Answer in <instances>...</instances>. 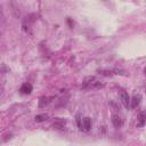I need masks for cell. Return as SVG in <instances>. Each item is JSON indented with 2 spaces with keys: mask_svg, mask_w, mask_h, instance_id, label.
<instances>
[{
  "mask_svg": "<svg viewBox=\"0 0 146 146\" xmlns=\"http://www.w3.org/2000/svg\"><path fill=\"white\" fill-rule=\"evenodd\" d=\"M100 87H104L103 83H100L99 81L96 80L95 76H88L84 79L83 81V88H100Z\"/></svg>",
  "mask_w": 146,
  "mask_h": 146,
  "instance_id": "1",
  "label": "cell"
},
{
  "mask_svg": "<svg viewBox=\"0 0 146 146\" xmlns=\"http://www.w3.org/2000/svg\"><path fill=\"white\" fill-rule=\"evenodd\" d=\"M76 122H78V125L79 128L82 130V131H89L91 129V119L90 117H83V119H80L78 116L76 119Z\"/></svg>",
  "mask_w": 146,
  "mask_h": 146,
  "instance_id": "2",
  "label": "cell"
},
{
  "mask_svg": "<svg viewBox=\"0 0 146 146\" xmlns=\"http://www.w3.org/2000/svg\"><path fill=\"white\" fill-rule=\"evenodd\" d=\"M119 95H120V99H121L122 104H123L125 107H128V106H129V104H130V98H129L128 94H127V92H125L123 89H120Z\"/></svg>",
  "mask_w": 146,
  "mask_h": 146,
  "instance_id": "3",
  "label": "cell"
},
{
  "mask_svg": "<svg viewBox=\"0 0 146 146\" xmlns=\"http://www.w3.org/2000/svg\"><path fill=\"white\" fill-rule=\"evenodd\" d=\"M112 123L115 128H121L122 124H123V120L117 114H112Z\"/></svg>",
  "mask_w": 146,
  "mask_h": 146,
  "instance_id": "4",
  "label": "cell"
},
{
  "mask_svg": "<svg viewBox=\"0 0 146 146\" xmlns=\"http://www.w3.org/2000/svg\"><path fill=\"white\" fill-rule=\"evenodd\" d=\"M32 89H33L32 84L29 83V82H25V83H23V84L21 86L19 91H21L22 94H24V95H27V94H31V92H32Z\"/></svg>",
  "mask_w": 146,
  "mask_h": 146,
  "instance_id": "5",
  "label": "cell"
},
{
  "mask_svg": "<svg viewBox=\"0 0 146 146\" xmlns=\"http://www.w3.org/2000/svg\"><path fill=\"white\" fill-rule=\"evenodd\" d=\"M140 100H141V95H140V94H136V95H133L132 98H131V100H130V103H131V107H132V108H136V107L140 104Z\"/></svg>",
  "mask_w": 146,
  "mask_h": 146,
  "instance_id": "6",
  "label": "cell"
},
{
  "mask_svg": "<svg viewBox=\"0 0 146 146\" xmlns=\"http://www.w3.org/2000/svg\"><path fill=\"white\" fill-rule=\"evenodd\" d=\"M145 123H146V111L139 113L138 119H137V125H138V127H141V125H144Z\"/></svg>",
  "mask_w": 146,
  "mask_h": 146,
  "instance_id": "7",
  "label": "cell"
},
{
  "mask_svg": "<svg viewBox=\"0 0 146 146\" xmlns=\"http://www.w3.org/2000/svg\"><path fill=\"white\" fill-rule=\"evenodd\" d=\"M65 123H66L65 120H63V119H56L55 122H54V128H56V129H64Z\"/></svg>",
  "mask_w": 146,
  "mask_h": 146,
  "instance_id": "8",
  "label": "cell"
},
{
  "mask_svg": "<svg viewBox=\"0 0 146 146\" xmlns=\"http://www.w3.org/2000/svg\"><path fill=\"white\" fill-rule=\"evenodd\" d=\"M48 117H49V115L46 114V113H43V114H39V115H36V116L34 117V120H35V122H43V121H47Z\"/></svg>",
  "mask_w": 146,
  "mask_h": 146,
  "instance_id": "9",
  "label": "cell"
},
{
  "mask_svg": "<svg viewBox=\"0 0 146 146\" xmlns=\"http://www.w3.org/2000/svg\"><path fill=\"white\" fill-rule=\"evenodd\" d=\"M50 99H54V97H42L40 99V106H43L44 104H48L50 102Z\"/></svg>",
  "mask_w": 146,
  "mask_h": 146,
  "instance_id": "10",
  "label": "cell"
},
{
  "mask_svg": "<svg viewBox=\"0 0 146 146\" xmlns=\"http://www.w3.org/2000/svg\"><path fill=\"white\" fill-rule=\"evenodd\" d=\"M144 74H145V75H146V67H145V68H144Z\"/></svg>",
  "mask_w": 146,
  "mask_h": 146,
  "instance_id": "11",
  "label": "cell"
}]
</instances>
